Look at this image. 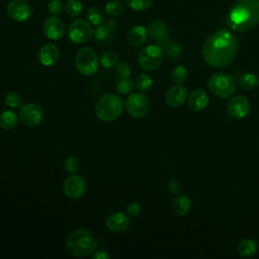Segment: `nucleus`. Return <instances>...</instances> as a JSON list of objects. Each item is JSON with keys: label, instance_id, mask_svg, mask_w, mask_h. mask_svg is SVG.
Wrapping results in <instances>:
<instances>
[{"label": "nucleus", "instance_id": "nucleus-3", "mask_svg": "<svg viewBox=\"0 0 259 259\" xmlns=\"http://www.w3.org/2000/svg\"><path fill=\"white\" fill-rule=\"evenodd\" d=\"M98 247L95 235L86 229H77L69 234L66 240L67 251L74 257L83 258L92 254Z\"/></svg>", "mask_w": 259, "mask_h": 259}, {"label": "nucleus", "instance_id": "nucleus-7", "mask_svg": "<svg viewBox=\"0 0 259 259\" xmlns=\"http://www.w3.org/2000/svg\"><path fill=\"white\" fill-rule=\"evenodd\" d=\"M163 61V51L157 45H151L143 49L138 58L139 66L145 71H154L160 67Z\"/></svg>", "mask_w": 259, "mask_h": 259}, {"label": "nucleus", "instance_id": "nucleus-19", "mask_svg": "<svg viewBox=\"0 0 259 259\" xmlns=\"http://www.w3.org/2000/svg\"><path fill=\"white\" fill-rule=\"evenodd\" d=\"M148 30L143 25H136L132 27L128 31L127 37L131 45L135 47H140L144 45L148 38Z\"/></svg>", "mask_w": 259, "mask_h": 259}, {"label": "nucleus", "instance_id": "nucleus-38", "mask_svg": "<svg viewBox=\"0 0 259 259\" xmlns=\"http://www.w3.org/2000/svg\"><path fill=\"white\" fill-rule=\"evenodd\" d=\"M167 188H168V191L172 194H177L180 192L181 188H182V184H181V181L177 178H171L170 181L168 182L167 184Z\"/></svg>", "mask_w": 259, "mask_h": 259}, {"label": "nucleus", "instance_id": "nucleus-37", "mask_svg": "<svg viewBox=\"0 0 259 259\" xmlns=\"http://www.w3.org/2000/svg\"><path fill=\"white\" fill-rule=\"evenodd\" d=\"M116 73L120 79L128 78L131 75V68L127 63L119 62L116 66Z\"/></svg>", "mask_w": 259, "mask_h": 259}, {"label": "nucleus", "instance_id": "nucleus-26", "mask_svg": "<svg viewBox=\"0 0 259 259\" xmlns=\"http://www.w3.org/2000/svg\"><path fill=\"white\" fill-rule=\"evenodd\" d=\"M65 10L71 17H77L83 10V4L80 0H68L65 4Z\"/></svg>", "mask_w": 259, "mask_h": 259}, {"label": "nucleus", "instance_id": "nucleus-25", "mask_svg": "<svg viewBox=\"0 0 259 259\" xmlns=\"http://www.w3.org/2000/svg\"><path fill=\"white\" fill-rule=\"evenodd\" d=\"M86 18L90 24L95 26H99L104 22V15L98 7H90L87 10Z\"/></svg>", "mask_w": 259, "mask_h": 259}, {"label": "nucleus", "instance_id": "nucleus-42", "mask_svg": "<svg viewBox=\"0 0 259 259\" xmlns=\"http://www.w3.org/2000/svg\"><path fill=\"white\" fill-rule=\"evenodd\" d=\"M103 25H104L110 32H112V33H113V31L115 30V28H116V23H115V21L112 20V19L106 20V21L103 23Z\"/></svg>", "mask_w": 259, "mask_h": 259}, {"label": "nucleus", "instance_id": "nucleus-18", "mask_svg": "<svg viewBox=\"0 0 259 259\" xmlns=\"http://www.w3.org/2000/svg\"><path fill=\"white\" fill-rule=\"evenodd\" d=\"M208 104V94L202 89L193 90L188 97V106L193 111H201Z\"/></svg>", "mask_w": 259, "mask_h": 259}, {"label": "nucleus", "instance_id": "nucleus-28", "mask_svg": "<svg viewBox=\"0 0 259 259\" xmlns=\"http://www.w3.org/2000/svg\"><path fill=\"white\" fill-rule=\"evenodd\" d=\"M93 35L98 42H107L111 39L112 32H110L102 23L93 30Z\"/></svg>", "mask_w": 259, "mask_h": 259}, {"label": "nucleus", "instance_id": "nucleus-27", "mask_svg": "<svg viewBox=\"0 0 259 259\" xmlns=\"http://www.w3.org/2000/svg\"><path fill=\"white\" fill-rule=\"evenodd\" d=\"M123 9H124V5L117 0L110 1L105 5V12L107 15L111 17L119 16L123 12Z\"/></svg>", "mask_w": 259, "mask_h": 259}, {"label": "nucleus", "instance_id": "nucleus-13", "mask_svg": "<svg viewBox=\"0 0 259 259\" xmlns=\"http://www.w3.org/2000/svg\"><path fill=\"white\" fill-rule=\"evenodd\" d=\"M6 9L9 17L17 22L27 20L32 13V8L24 0H11L8 2Z\"/></svg>", "mask_w": 259, "mask_h": 259}, {"label": "nucleus", "instance_id": "nucleus-41", "mask_svg": "<svg viewBox=\"0 0 259 259\" xmlns=\"http://www.w3.org/2000/svg\"><path fill=\"white\" fill-rule=\"evenodd\" d=\"M110 255L104 249H99L93 254V259H109Z\"/></svg>", "mask_w": 259, "mask_h": 259}, {"label": "nucleus", "instance_id": "nucleus-34", "mask_svg": "<svg viewBox=\"0 0 259 259\" xmlns=\"http://www.w3.org/2000/svg\"><path fill=\"white\" fill-rule=\"evenodd\" d=\"M134 87H135V83L130 78H122V79H120L117 82L116 86H115L116 90L119 93H121V94H127V93L132 92Z\"/></svg>", "mask_w": 259, "mask_h": 259}, {"label": "nucleus", "instance_id": "nucleus-4", "mask_svg": "<svg viewBox=\"0 0 259 259\" xmlns=\"http://www.w3.org/2000/svg\"><path fill=\"white\" fill-rule=\"evenodd\" d=\"M124 104L116 94L108 93L101 96L95 105V114L102 121H112L122 113Z\"/></svg>", "mask_w": 259, "mask_h": 259}, {"label": "nucleus", "instance_id": "nucleus-22", "mask_svg": "<svg viewBox=\"0 0 259 259\" xmlns=\"http://www.w3.org/2000/svg\"><path fill=\"white\" fill-rule=\"evenodd\" d=\"M238 252L243 257H250L254 255L258 249V244L255 240L247 238L243 239L238 244Z\"/></svg>", "mask_w": 259, "mask_h": 259}, {"label": "nucleus", "instance_id": "nucleus-20", "mask_svg": "<svg viewBox=\"0 0 259 259\" xmlns=\"http://www.w3.org/2000/svg\"><path fill=\"white\" fill-rule=\"evenodd\" d=\"M191 208V202L185 195H177L172 201V210L177 215H185Z\"/></svg>", "mask_w": 259, "mask_h": 259}, {"label": "nucleus", "instance_id": "nucleus-2", "mask_svg": "<svg viewBox=\"0 0 259 259\" xmlns=\"http://www.w3.org/2000/svg\"><path fill=\"white\" fill-rule=\"evenodd\" d=\"M228 26L246 32L259 24V0H236L227 15Z\"/></svg>", "mask_w": 259, "mask_h": 259}, {"label": "nucleus", "instance_id": "nucleus-15", "mask_svg": "<svg viewBox=\"0 0 259 259\" xmlns=\"http://www.w3.org/2000/svg\"><path fill=\"white\" fill-rule=\"evenodd\" d=\"M37 57L41 65L51 67L58 63L60 59V51L58 47L53 44H45L39 48Z\"/></svg>", "mask_w": 259, "mask_h": 259}, {"label": "nucleus", "instance_id": "nucleus-12", "mask_svg": "<svg viewBox=\"0 0 259 259\" xmlns=\"http://www.w3.org/2000/svg\"><path fill=\"white\" fill-rule=\"evenodd\" d=\"M251 109V103L249 99L244 95H236L232 97L228 104L227 110L228 113L234 118H244L246 117Z\"/></svg>", "mask_w": 259, "mask_h": 259}, {"label": "nucleus", "instance_id": "nucleus-6", "mask_svg": "<svg viewBox=\"0 0 259 259\" xmlns=\"http://www.w3.org/2000/svg\"><path fill=\"white\" fill-rule=\"evenodd\" d=\"M75 65L78 72L82 75L89 76L98 70L99 60L96 53L89 47L79 49L75 57Z\"/></svg>", "mask_w": 259, "mask_h": 259}, {"label": "nucleus", "instance_id": "nucleus-5", "mask_svg": "<svg viewBox=\"0 0 259 259\" xmlns=\"http://www.w3.org/2000/svg\"><path fill=\"white\" fill-rule=\"evenodd\" d=\"M208 88L213 95L220 98H228L233 96L236 92L237 82L232 75L219 72L210 76L208 80Z\"/></svg>", "mask_w": 259, "mask_h": 259}, {"label": "nucleus", "instance_id": "nucleus-17", "mask_svg": "<svg viewBox=\"0 0 259 259\" xmlns=\"http://www.w3.org/2000/svg\"><path fill=\"white\" fill-rule=\"evenodd\" d=\"M106 228L113 233H121L127 230L130 226V219L123 212L116 211L109 214L105 221Z\"/></svg>", "mask_w": 259, "mask_h": 259}, {"label": "nucleus", "instance_id": "nucleus-16", "mask_svg": "<svg viewBox=\"0 0 259 259\" xmlns=\"http://www.w3.org/2000/svg\"><path fill=\"white\" fill-rule=\"evenodd\" d=\"M187 97V89L182 84H177L168 89L165 95V101L170 107L181 106Z\"/></svg>", "mask_w": 259, "mask_h": 259}, {"label": "nucleus", "instance_id": "nucleus-10", "mask_svg": "<svg viewBox=\"0 0 259 259\" xmlns=\"http://www.w3.org/2000/svg\"><path fill=\"white\" fill-rule=\"evenodd\" d=\"M67 35L72 42L83 44L91 38L93 35V29L88 21L77 19L69 25Z\"/></svg>", "mask_w": 259, "mask_h": 259}, {"label": "nucleus", "instance_id": "nucleus-40", "mask_svg": "<svg viewBox=\"0 0 259 259\" xmlns=\"http://www.w3.org/2000/svg\"><path fill=\"white\" fill-rule=\"evenodd\" d=\"M181 51H182V49H181L180 45H178V44H171L169 49L167 50V54H168V56L170 58L176 59V58H178L181 55Z\"/></svg>", "mask_w": 259, "mask_h": 259}, {"label": "nucleus", "instance_id": "nucleus-39", "mask_svg": "<svg viewBox=\"0 0 259 259\" xmlns=\"http://www.w3.org/2000/svg\"><path fill=\"white\" fill-rule=\"evenodd\" d=\"M142 211V206L138 202H132L126 207V213L131 218L138 217Z\"/></svg>", "mask_w": 259, "mask_h": 259}, {"label": "nucleus", "instance_id": "nucleus-24", "mask_svg": "<svg viewBox=\"0 0 259 259\" xmlns=\"http://www.w3.org/2000/svg\"><path fill=\"white\" fill-rule=\"evenodd\" d=\"M239 84L245 90H253L259 85V77L255 73H244L239 78Z\"/></svg>", "mask_w": 259, "mask_h": 259}, {"label": "nucleus", "instance_id": "nucleus-32", "mask_svg": "<svg viewBox=\"0 0 259 259\" xmlns=\"http://www.w3.org/2000/svg\"><path fill=\"white\" fill-rule=\"evenodd\" d=\"M126 6L136 11L146 10L151 7L153 0H124Z\"/></svg>", "mask_w": 259, "mask_h": 259}, {"label": "nucleus", "instance_id": "nucleus-23", "mask_svg": "<svg viewBox=\"0 0 259 259\" xmlns=\"http://www.w3.org/2000/svg\"><path fill=\"white\" fill-rule=\"evenodd\" d=\"M19 116L12 110H4L0 113V127L6 131L12 130L17 125Z\"/></svg>", "mask_w": 259, "mask_h": 259}, {"label": "nucleus", "instance_id": "nucleus-29", "mask_svg": "<svg viewBox=\"0 0 259 259\" xmlns=\"http://www.w3.org/2000/svg\"><path fill=\"white\" fill-rule=\"evenodd\" d=\"M4 103L11 108H18L22 105V98L20 94L14 91L8 92L4 97Z\"/></svg>", "mask_w": 259, "mask_h": 259}, {"label": "nucleus", "instance_id": "nucleus-33", "mask_svg": "<svg viewBox=\"0 0 259 259\" xmlns=\"http://www.w3.org/2000/svg\"><path fill=\"white\" fill-rule=\"evenodd\" d=\"M171 77H172L173 81L177 84L184 83L187 79V70H186V68L182 65H179V66L175 67L172 71Z\"/></svg>", "mask_w": 259, "mask_h": 259}, {"label": "nucleus", "instance_id": "nucleus-36", "mask_svg": "<svg viewBox=\"0 0 259 259\" xmlns=\"http://www.w3.org/2000/svg\"><path fill=\"white\" fill-rule=\"evenodd\" d=\"M47 9L51 15H59L63 10V1L62 0H50Z\"/></svg>", "mask_w": 259, "mask_h": 259}, {"label": "nucleus", "instance_id": "nucleus-35", "mask_svg": "<svg viewBox=\"0 0 259 259\" xmlns=\"http://www.w3.org/2000/svg\"><path fill=\"white\" fill-rule=\"evenodd\" d=\"M64 166H65L66 171L69 172L70 174H77V172L80 168V162L77 157L70 156L66 159Z\"/></svg>", "mask_w": 259, "mask_h": 259}, {"label": "nucleus", "instance_id": "nucleus-14", "mask_svg": "<svg viewBox=\"0 0 259 259\" xmlns=\"http://www.w3.org/2000/svg\"><path fill=\"white\" fill-rule=\"evenodd\" d=\"M42 30L48 38L58 40L65 34V24L57 15H51L44 21Z\"/></svg>", "mask_w": 259, "mask_h": 259}, {"label": "nucleus", "instance_id": "nucleus-9", "mask_svg": "<svg viewBox=\"0 0 259 259\" xmlns=\"http://www.w3.org/2000/svg\"><path fill=\"white\" fill-rule=\"evenodd\" d=\"M18 116L21 122L25 125L36 126L42 122L45 117V111L39 104L30 102L20 106Z\"/></svg>", "mask_w": 259, "mask_h": 259}, {"label": "nucleus", "instance_id": "nucleus-31", "mask_svg": "<svg viewBox=\"0 0 259 259\" xmlns=\"http://www.w3.org/2000/svg\"><path fill=\"white\" fill-rule=\"evenodd\" d=\"M136 86L141 91H148L153 86V79L148 74H140L136 78Z\"/></svg>", "mask_w": 259, "mask_h": 259}, {"label": "nucleus", "instance_id": "nucleus-1", "mask_svg": "<svg viewBox=\"0 0 259 259\" xmlns=\"http://www.w3.org/2000/svg\"><path fill=\"white\" fill-rule=\"evenodd\" d=\"M239 52L238 38L227 29H219L207 36L202 46V57L212 68L229 66Z\"/></svg>", "mask_w": 259, "mask_h": 259}, {"label": "nucleus", "instance_id": "nucleus-11", "mask_svg": "<svg viewBox=\"0 0 259 259\" xmlns=\"http://www.w3.org/2000/svg\"><path fill=\"white\" fill-rule=\"evenodd\" d=\"M86 180L81 175L71 174V176L65 180L63 190L66 196L73 199H77L83 196V194L86 191Z\"/></svg>", "mask_w": 259, "mask_h": 259}, {"label": "nucleus", "instance_id": "nucleus-21", "mask_svg": "<svg viewBox=\"0 0 259 259\" xmlns=\"http://www.w3.org/2000/svg\"><path fill=\"white\" fill-rule=\"evenodd\" d=\"M148 35L150 36L151 39L158 40L162 37L167 36V26L164 22L160 20H154L151 22L148 28Z\"/></svg>", "mask_w": 259, "mask_h": 259}, {"label": "nucleus", "instance_id": "nucleus-30", "mask_svg": "<svg viewBox=\"0 0 259 259\" xmlns=\"http://www.w3.org/2000/svg\"><path fill=\"white\" fill-rule=\"evenodd\" d=\"M117 61H118V55L113 51H106L105 53H103L100 59L101 65L105 68H112L117 64Z\"/></svg>", "mask_w": 259, "mask_h": 259}, {"label": "nucleus", "instance_id": "nucleus-8", "mask_svg": "<svg viewBox=\"0 0 259 259\" xmlns=\"http://www.w3.org/2000/svg\"><path fill=\"white\" fill-rule=\"evenodd\" d=\"M125 110L134 118L145 117L150 110V100L143 93H132L125 100Z\"/></svg>", "mask_w": 259, "mask_h": 259}]
</instances>
